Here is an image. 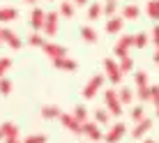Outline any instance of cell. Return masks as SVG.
<instances>
[{"label":"cell","mask_w":159,"mask_h":143,"mask_svg":"<svg viewBox=\"0 0 159 143\" xmlns=\"http://www.w3.org/2000/svg\"><path fill=\"white\" fill-rule=\"evenodd\" d=\"M143 143H155V141H152V139H145V141H143Z\"/></svg>","instance_id":"obj_41"},{"label":"cell","mask_w":159,"mask_h":143,"mask_svg":"<svg viewBox=\"0 0 159 143\" xmlns=\"http://www.w3.org/2000/svg\"><path fill=\"white\" fill-rule=\"evenodd\" d=\"M148 42H150V37H148L145 32H136L134 35V48H145Z\"/></svg>","instance_id":"obj_26"},{"label":"cell","mask_w":159,"mask_h":143,"mask_svg":"<svg viewBox=\"0 0 159 143\" xmlns=\"http://www.w3.org/2000/svg\"><path fill=\"white\" fill-rule=\"evenodd\" d=\"M120 69H122V74H129L131 69H134V58L131 56H125V58H120Z\"/></svg>","instance_id":"obj_27"},{"label":"cell","mask_w":159,"mask_h":143,"mask_svg":"<svg viewBox=\"0 0 159 143\" xmlns=\"http://www.w3.org/2000/svg\"><path fill=\"white\" fill-rule=\"evenodd\" d=\"M72 115H74L76 120H79L81 125H83V122H88V108L83 106V104H79V106L74 108V113H72Z\"/></svg>","instance_id":"obj_28"},{"label":"cell","mask_w":159,"mask_h":143,"mask_svg":"<svg viewBox=\"0 0 159 143\" xmlns=\"http://www.w3.org/2000/svg\"><path fill=\"white\" fill-rule=\"evenodd\" d=\"M0 139H2V134H0Z\"/></svg>","instance_id":"obj_45"},{"label":"cell","mask_w":159,"mask_h":143,"mask_svg":"<svg viewBox=\"0 0 159 143\" xmlns=\"http://www.w3.org/2000/svg\"><path fill=\"white\" fill-rule=\"evenodd\" d=\"M19 19V9L14 7H0V23H9V21Z\"/></svg>","instance_id":"obj_18"},{"label":"cell","mask_w":159,"mask_h":143,"mask_svg":"<svg viewBox=\"0 0 159 143\" xmlns=\"http://www.w3.org/2000/svg\"><path fill=\"white\" fill-rule=\"evenodd\" d=\"M74 5H79V7H85V5H88V0H74Z\"/></svg>","instance_id":"obj_39"},{"label":"cell","mask_w":159,"mask_h":143,"mask_svg":"<svg viewBox=\"0 0 159 143\" xmlns=\"http://www.w3.org/2000/svg\"><path fill=\"white\" fill-rule=\"evenodd\" d=\"M125 134H127V125L125 122H116L106 134H104V139H106V143H118V141L125 139Z\"/></svg>","instance_id":"obj_7"},{"label":"cell","mask_w":159,"mask_h":143,"mask_svg":"<svg viewBox=\"0 0 159 143\" xmlns=\"http://www.w3.org/2000/svg\"><path fill=\"white\" fill-rule=\"evenodd\" d=\"M104 81H106V76H104V74H92L90 81H88L85 88H83V92H81V95H83V99H92V97L102 90Z\"/></svg>","instance_id":"obj_2"},{"label":"cell","mask_w":159,"mask_h":143,"mask_svg":"<svg viewBox=\"0 0 159 143\" xmlns=\"http://www.w3.org/2000/svg\"><path fill=\"white\" fill-rule=\"evenodd\" d=\"M5 143H23V141H19V139H5Z\"/></svg>","instance_id":"obj_40"},{"label":"cell","mask_w":159,"mask_h":143,"mask_svg":"<svg viewBox=\"0 0 159 143\" xmlns=\"http://www.w3.org/2000/svg\"><path fill=\"white\" fill-rule=\"evenodd\" d=\"M81 134L88 136L90 141H102L104 139V134H102V129H99V125L95 122V120H88V122L81 125Z\"/></svg>","instance_id":"obj_6"},{"label":"cell","mask_w":159,"mask_h":143,"mask_svg":"<svg viewBox=\"0 0 159 143\" xmlns=\"http://www.w3.org/2000/svg\"><path fill=\"white\" fill-rule=\"evenodd\" d=\"M25 42H28L30 46H37V48H42L46 39H44V37L39 35V32H30V35H28V39H25Z\"/></svg>","instance_id":"obj_29"},{"label":"cell","mask_w":159,"mask_h":143,"mask_svg":"<svg viewBox=\"0 0 159 143\" xmlns=\"http://www.w3.org/2000/svg\"><path fill=\"white\" fill-rule=\"evenodd\" d=\"M99 16H102V5L99 2H90V5H88V19L97 21Z\"/></svg>","instance_id":"obj_24"},{"label":"cell","mask_w":159,"mask_h":143,"mask_svg":"<svg viewBox=\"0 0 159 143\" xmlns=\"http://www.w3.org/2000/svg\"><path fill=\"white\" fill-rule=\"evenodd\" d=\"M23 143H46V136L44 134H30V136H25Z\"/></svg>","instance_id":"obj_34"},{"label":"cell","mask_w":159,"mask_h":143,"mask_svg":"<svg viewBox=\"0 0 159 143\" xmlns=\"http://www.w3.org/2000/svg\"><path fill=\"white\" fill-rule=\"evenodd\" d=\"M74 5L69 2V0H65V2H60V16H65V19H72L74 16Z\"/></svg>","instance_id":"obj_25"},{"label":"cell","mask_w":159,"mask_h":143,"mask_svg":"<svg viewBox=\"0 0 159 143\" xmlns=\"http://www.w3.org/2000/svg\"><path fill=\"white\" fill-rule=\"evenodd\" d=\"M141 16V9L136 7V5H125L122 7V19H127V21H136Z\"/></svg>","instance_id":"obj_20"},{"label":"cell","mask_w":159,"mask_h":143,"mask_svg":"<svg viewBox=\"0 0 159 143\" xmlns=\"http://www.w3.org/2000/svg\"><path fill=\"white\" fill-rule=\"evenodd\" d=\"M145 14L150 16L152 21H159V0H150V2H148Z\"/></svg>","instance_id":"obj_22"},{"label":"cell","mask_w":159,"mask_h":143,"mask_svg":"<svg viewBox=\"0 0 159 143\" xmlns=\"http://www.w3.org/2000/svg\"><path fill=\"white\" fill-rule=\"evenodd\" d=\"M152 62H155V65H157V67H159V48H157V51H155V56H152Z\"/></svg>","instance_id":"obj_38"},{"label":"cell","mask_w":159,"mask_h":143,"mask_svg":"<svg viewBox=\"0 0 159 143\" xmlns=\"http://www.w3.org/2000/svg\"><path fill=\"white\" fill-rule=\"evenodd\" d=\"M39 113H42L44 120H56V118H60V113H62V111H60V106H56V104H44Z\"/></svg>","instance_id":"obj_16"},{"label":"cell","mask_w":159,"mask_h":143,"mask_svg":"<svg viewBox=\"0 0 159 143\" xmlns=\"http://www.w3.org/2000/svg\"><path fill=\"white\" fill-rule=\"evenodd\" d=\"M51 62H53V67L60 69V72H76L79 69V62H76L74 58H67V56L65 58H56V60H51Z\"/></svg>","instance_id":"obj_11"},{"label":"cell","mask_w":159,"mask_h":143,"mask_svg":"<svg viewBox=\"0 0 159 143\" xmlns=\"http://www.w3.org/2000/svg\"><path fill=\"white\" fill-rule=\"evenodd\" d=\"M102 65H104V72H106V79L111 81L113 85H120L122 83V69H120V65L116 62L113 58H104L102 60Z\"/></svg>","instance_id":"obj_1"},{"label":"cell","mask_w":159,"mask_h":143,"mask_svg":"<svg viewBox=\"0 0 159 143\" xmlns=\"http://www.w3.org/2000/svg\"><path fill=\"white\" fill-rule=\"evenodd\" d=\"M58 21H60V14L58 12H48L46 19H44V25H42L44 35H48V37L56 35V32H58Z\"/></svg>","instance_id":"obj_10"},{"label":"cell","mask_w":159,"mask_h":143,"mask_svg":"<svg viewBox=\"0 0 159 143\" xmlns=\"http://www.w3.org/2000/svg\"><path fill=\"white\" fill-rule=\"evenodd\" d=\"M25 2H30V5H32V2H37V0H25Z\"/></svg>","instance_id":"obj_42"},{"label":"cell","mask_w":159,"mask_h":143,"mask_svg":"<svg viewBox=\"0 0 159 143\" xmlns=\"http://www.w3.org/2000/svg\"><path fill=\"white\" fill-rule=\"evenodd\" d=\"M104 106L108 108L111 115H122V104H120L116 90H106L104 92Z\"/></svg>","instance_id":"obj_3"},{"label":"cell","mask_w":159,"mask_h":143,"mask_svg":"<svg viewBox=\"0 0 159 143\" xmlns=\"http://www.w3.org/2000/svg\"><path fill=\"white\" fill-rule=\"evenodd\" d=\"M0 37H2V44H7V46L14 48V51H19V48L23 46V39L9 28H0Z\"/></svg>","instance_id":"obj_5"},{"label":"cell","mask_w":159,"mask_h":143,"mask_svg":"<svg viewBox=\"0 0 159 143\" xmlns=\"http://www.w3.org/2000/svg\"><path fill=\"white\" fill-rule=\"evenodd\" d=\"M44 19H46V12L39 9V7H35V9L30 12V28L35 30V32H39L42 25H44Z\"/></svg>","instance_id":"obj_13"},{"label":"cell","mask_w":159,"mask_h":143,"mask_svg":"<svg viewBox=\"0 0 159 143\" xmlns=\"http://www.w3.org/2000/svg\"><path fill=\"white\" fill-rule=\"evenodd\" d=\"M81 39L85 44H97L99 42V35H97V30L92 25H81Z\"/></svg>","instance_id":"obj_15"},{"label":"cell","mask_w":159,"mask_h":143,"mask_svg":"<svg viewBox=\"0 0 159 143\" xmlns=\"http://www.w3.org/2000/svg\"><path fill=\"white\" fill-rule=\"evenodd\" d=\"M9 67H12V58H0V79L7 74Z\"/></svg>","instance_id":"obj_36"},{"label":"cell","mask_w":159,"mask_h":143,"mask_svg":"<svg viewBox=\"0 0 159 143\" xmlns=\"http://www.w3.org/2000/svg\"><path fill=\"white\" fill-rule=\"evenodd\" d=\"M116 12H118V0H106V5L102 7V14L111 19V16H116Z\"/></svg>","instance_id":"obj_23"},{"label":"cell","mask_w":159,"mask_h":143,"mask_svg":"<svg viewBox=\"0 0 159 143\" xmlns=\"http://www.w3.org/2000/svg\"><path fill=\"white\" fill-rule=\"evenodd\" d=\"M157 118H159V108H157Z\"/></svg>","instance_id":"obj_43"},{"label":"cell","mask_w":159,"mask_h":143,"mask_svg":"<svg viewBox=\"0 0 159 143\" xmlns=\"http://www.w3.org/2000/svg\"><path fill=\"white\" fill-rule=\"evenodd\" d=\"M58 120H60V125H62L65 129H69L72 134L81 136V122H79V120L74 118L72 113H60V118H58Z\"/></svg>","instance_id":"obj_9"},{"label":"cell","mask_w":159,"mask_h":143,"mask_svg":"<svg viewBox=\"0 0 159 143\" xmlns=\"http://www.w3.org/2000/svg\"><path fill=\"white\" fill-rule=\"evenodd\" d=\"M150 129H152V118H148V115H145V118L141 120V122H136V127L131 129V136L141 141V139H143V136H145Z\"/></svg>","instance_id":"obj_12"},{"label":"cell","mask_w":159,"mask_h":143,"mask_svg":"<svg viewBox=\"0 0 159 143\" xmlns=\"http://www.w3.org/2000/svg\"><path fill=\"white\" fill-rule=\"evenodd\" d=\"M134 81H136V88H141V85H150V83H148V72H143V69L134 74Z\"/></svg>","instance_id":"obj_33"},{"label":"cell","mask_w":159,"mask_h":143,"mask_svg":"<svg viewBox=\"0 0 159 143\" xmlns=\"http://www.w3.org/2000/svg\"><path fill=\"white\" fill-rule=\"evenodd\" d=\"M134 46V35H122L118 39V44L113 46V53H116V58H125L129 56V48Z\"/></svg>","instance_id":"obj_4"},{"label":"cell","mask_w":159,"mask_h":143,"mask_svg":"<svg viewBox=\"0 0 159 143\" xmlns=\"http://www.w3.org/2000/svg\"><path fill=\"white\" fill-rule=\"evenodd\" d=\"M0 134H2V139H19V127L14 122H2L0 125Z\"/></svg>","instance_id":"obj_17"},{"label":"cell","mask_w":159,"mask_h":143,"mask_svg":"<svg viewBox=\"0 0 159 143\" xmlns=\"http://www.w3.org/2000/svg\"><path fill=\"white\" fill-rule=\"evenodd\" d=\"M12 81H9L7 79V76H2V79H0V95H5V97H7V95H12Z\"/></svg>","instance_id":"obj_30"},{"label":"cell","mask_w":159,"mask_h":143,"mask_svg":"<svg viewBox=\"0 0 159 143\" xmlns=\"http://www.w3.org/2000/svg\"><path fill=\"white\" fill-rule=\"evenodd\" d=\"M150 102L155 104V108H159V85H150Z\"/></svg>","instance_id":"obj_35"},{"label":"cell","mask_w":159,"mask_h":143,"mask_svg":"<svg viewBox=\"0 0 159 143\" xmlns=\"http://www.w3.org/2000/svg\"><path fill=\"white\" fill-rule=\"evenodd\" d=\"M152 44L159 48V23H155V28H152Z\"/></svg>","instance_id":"obj_37"},{"label":"cell","mask_w":159,"mask_h":143,"mask_svg":"<svg viewBox=\"0 0 159 143\" xmlns=\"http://www.w3.org/2000/svg\"><path fill=\"white\" fill-rule=\"evenodd\" d=\"M95 113V122L97 125H108L111 122V113H108V108L104 106V108H97V111H92Z\"/></svg>","instance_id":"obj_21"},{"label":"cell","mask_w":159,"mask_h":143,"mask_svg":"<svg viewBox=\"0 0 159 143\" xmlns=\"http://www.w3.org/2000/svg\"><path fill=\"white\" fill-rule=\"evenodd\" d=\"M42 51L46 53V58H51V60H56V58H65V56H67V48H65L62 44H56V42H44Z\"/></svg>","instance_id":"obj_8"},{"label":"cell","mask_w":159,"mask_h":143,"mask_svg":"<svg viewBox=\"0 0 159 143\" xmlns=\"http://www.w3.org/2000/svg\"><path fill=\"white\" fill-rule=\"evenodd\" d=\"M122 28H125V19L122 16H111V19L106 21V25H104V30H106L108 35H118Z\"/></svg>","instance_id":"obj_14"},{"label":"cell","mask_w":159,"mask_h":143,"mask_svg":"<svg viewBox=\"0 0 159 143\" xmlns=\"http://www.w3.org/2000/svg\"><path fill=\"white\" fill-rule=\"evenodd\" d=\"M134 90H131V88H127V85H122L118 90V99H120V104H131L134 102Z\"/></svg>","instance_id":"obj_19"},{"label":"cell","mask_w":159,"mask_h":143,"mask_svg":"<svg viewBox=\"0 0 159 143\" xmlns=\"http://www.w3.org/2000/svg\"><path fill=\"white\" fill-rule=\"evenodd\" d=\"M134 95L139 97L141 102H150V85H141V88H136Z\"/></svg>","instance_id":"obj_31"},{"label":"cell","mask_w":159,"mask_h":143,"mask_svg":"<svg viewBox=\"0 0 159 143\" xmlns=\"http://www.w3.org/2000/svg\"><path fill=\"white\" fill-rule=\"evenodd\" d=\"M0 44H2V37H0Z\"/></svg>","instance_id":"obj_44"},{"label":"cell","mask_w":159,"mask_h":143,"mask_svg":"<svg viewBox=\"0 0 159 143\" xmlns=\"http://www.w3.org/2000/svg\"><path fill=\"white\" fill-rule=\"evenodd\" d=\"M131 120H134V122H141V120L145 118V111H143V104H139V106H134L131 108Z\"/></svg>","instance_id":"obj_32"}]
</instances>
